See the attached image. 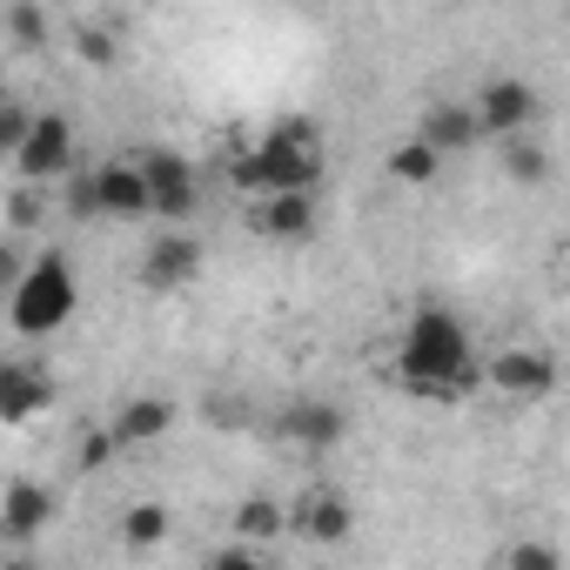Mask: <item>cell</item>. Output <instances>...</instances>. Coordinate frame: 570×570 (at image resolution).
<instances>
[{
    "mask_svg": "<svg viewBox=\"0 0 570 570\" xmlns=\"http://www.w3.org/2000/svg\"><path fill=\"white\" fill-rule=\"evenodd\" d=\"M255 155V181H262V195H316V181H323V141H316V128L309 121H282L262 148H248Z\"/></svg>",
    "mask_w": 570,
    "mask_h": 570,
    "instance_id": "cell-3",
    "label": "cell"
},
{
    "mask_svg": "<svg viewBox=\"0 0 570 570\" xmlns=\"http://www.w3.org/2000/svg\"><path fill=\"white\" fill-rule=\"evenodd\" d=\"M75 309H81V289H75V268L61 262V255H28V268H21V282L8 289V323L21 330V336H55V330H68L75 323Z\"/></svg>",
    "mask_w": 570,
    "mask_h": 570,
    "instance_id": "cell-2",
    "label": "cell"
},
{
    "mask_svg": "<svg viewBox=\"0 0 570 570\" xmlns=\"http://www.w3.org/2000/svg\"><path fill=\"white\" fill-rule=\"evenodd\" d=\"M8 35H14L21 48H41V41H48V14H41V8H8Z\"/></svg>",
    "mask_w": 570,
    "mask_h": 570,
    "instance_id": "cell-24",
    "label": "cell"
},
{
    "mask_svg": "<svg viewBox=\"0 0 570 570\" xmlns=\"http://www.w3.org/2000/svg\"><path fill=\"white\" fill-rule=\"evenodd\" d=\"M396 383L410 396H430V403H463L470 390H483V363L470 350L463 316H450L436 303L416 309L403 330V350H396Z\"/></svg>",
    "mask_w": 570,
    "mask_h": 570,
    "instance_id": "cell-1",
    "label": "cell"
},
{
    "mask_svg": "<svg viewBox=\"0 0 570 570\" xmlns=\"http://www.w3.org/2000/svg\"><path fill=\"white\" fill-rule=\"evenodd\" d=\"M55 523V490L48 483H8V497H0V537L8 543H35L41 530Z\"/></svg>",
    "mask_w": 570,
    "mask_h": 570,
    "instance_id": "cell-13",
    "label": "cell"
},
{
    "mask_svg": "<svg viewBox=\"0 0 570 570\" xmlns=\"http://www.w3.org/2000/svg\"><path fill=\"white\" fill-rule=\"evenodd\" d=\"M436 168H443V161H436L423 141H396V148H390V175H396V181H430Z\"/></svg>",
    "mask_w": 570,
    "mask_h": 570,
    "instance_id": "cell-20",
    "label": "cell"
},
{
    "mask_svg": "<svg viewBox=\"0 0 570 570\" xmlns=\"http://www.w3.org/2000/svg\"><path fill=\"white\" fill-rule=\"evenodd\" d=\"M282 530H289V517H282L268 497H248V503H235V543H268V537H282Z\"/></svg>",
    "mask_w": 570,
    "mask_h": 570,
    "instance_id": "cell-17",
    "label": "cell"
},
{
    "mask_svg": "<svg viewBox=\"0 0 570 570\" xmlns=\"http://www.w3.org/2000/svg\"><path fill=\"white\" fill-rule=\"evenodd\" d=\"M503 570H563V557H557V543H543V537H517L510 557H503Z\"/></svg>",
    "mask_w": 570,
    "mask_h": 570,
    "instance_id": "cell-21",
    "label": "cell"
},
{
    "mask_svg": "<svg viewBox=\"0 0 570 570\" xmlns=\"http://www.w3.org/2000/svg\"><path fill=\"white\" fill-rule=\"evenodd\" d=\"M21 268H28L21 242H0V289H14V282H21Z\"/></svg>",
    "mask_w": 570,
    "mask_h": 570,
    "instance_id": "cell-28",
    "label": "cell"
},
{
    "mask_svg": "<svg viewBox=\"0 0 570 570\" xmlns=\"http://www.w3.org/2000/svg\"><path fill=\"white\" fill-rule=\"evenodd\" d=\"M262 570H268V563H262Z\"/></svg>",
    "mask_w": 570,
    "mask_h": 570,
    "instance_id": "cell-30",
    "label": "cell"
},
{
    "mask_svg": "<svg viewBox=\"0 0 570 570\" xmlns=\"http://www.w3.org/2000/svg\"><path fill=\"white\" fill-rule=\"evenodd\" d=\"M483 383H490L497 396H517V403L550 396V390H557V356H543V350H503V356L483 363Z\"/></svg>",
    "mask_w": 570,
    "mask_h": 570,
    "instance_id": "cell-9",
    "label": "cell"
},
{
    "mask_svg": "<svg viewBox=\"0 0 570 570\" xmlns=\"http://www.w3.org/2000/svg\"><path fill=\"white\" fill-rule=\"evenodd\" d=\"M470 115H476V135L517 141V135L537 121V88H530V81H517V75H497V81L470 101Z\"/></svg>",
    "mask_w": 570,
    "mask_h": 570,
    "instance_id": "cell-6",
    "label": "cell"
},
{
    "mask_svg": "<svg viewBox=\"0 0 570 570\" xmlns=\"http://www.w3.org/2000/svg\"><path fill=\"white\" fill-rule=\"evenodd\" d=\"M168 430H175V403L168 396H128L115 410V423H108V443L115 450H141V443H155Z\"/></svg>",
    "mask_w": 570,
    "mask_h": 570,
    "instance_id": "cell-14",
    "label": "cell"
},
{
    "mask_svg": "<svg viewBox=\"0 0 570 570\" xmlns=\"http://www.w3.org/2000/svg\"><path fill=\"white\" fill-rule=\"evenodd\" d=\"M41 222V188H14L8 195V228L21 235V228H35Z\"/></svg>",
    "mask_w": 570,
    "mask_h": 570,
    "instance_id": "cell-25",
    "label": "cell"
},
{
    "mask_svg": "<svg viewBox=\"0 0 570 570\" xmlns=\"http://www.w3.org/2000/svg\"><path fill=\"white\" fill-rule=\"evenodd\" d=\"M8 570H35V563H8Z\"/></svg>",
    "mask_w": 570,
    "mask_h": 570,
    "instance_id": "cell-29",
    "label": "cell"
},
{
    "mask_svg": "<svg viewBox=\"0 0 570 570\" xmlns=\"http://www.w3.org/2000/svg\"><path fill=\"white\" fill-rule=\"evenodd\" d=\"M128 161H135L141 188H148V215L168 222V228H188L195 208H202V175H195V161H188L181 148H141V155H128Z\"/></svg>",
    "mask_w": 570,
    "mask_h": 570,
    "instance_id": "cell-4",
    "label": "cell"
},
{
    "mask_svg": "<svg viewBox=\"0 0 570 570\" xmlns=\"http://www.w3.org/2000/svg\"><path fill=\"white\" fill-rule=\"evenodd\" d=\"M168 537V510L161 503H128V517H121V543L128 550H155Z\"/></svg>",
    "mask_w": 570,
    "mask_h": 570,
    "instance_id": "cell-18",
    "label": "cell"
},
{
    "mask_svg": "<svg viewBox=\"0 0 570 570\" xmlns=\"http://www.w3.org/2000/svg\"><path fill=\"white\" fill-rule=\"evenodd\" d=\"M202 275V235L195 228H161L141 255V282L148 289H188Z\"/></svg>",
    "mask_w": 570,
    "mask_h": 570,
    "instance_id": "cell-8",
    "label": "cell"
},
{
    "mask_svg": "<svg viewBox=\"0 0 570 570\" xmlns=\"http://www.w3.org/2000/svg\"><path fill=\"white\" fill-rule=\"evenodd\" d=\"M282 436L303 443V450H336V443L350 436V416H343V403H330V396H303V403L282 410Z\"/></svg>",
    "mask_w": 570,
    "mask_h": 570,
    "instance_id": "cell-10",
    "label": "cell"
},
{
    "mask_svg": "<svg viewBox=\"0 0 570 570\" xmlns=\"http://www.w3.org/2000/svg\"><path fill=\"white\" fill-rule=\"evenodd\" d=\"M88 215H101V222H141L148 215V188H141L128 155L88 168Z\"/></svg>",
    "mask_w": 570,
    "mask_h": 570,
    "instance_id": "cell-7",
    "label": "cell"
},
{
    "mask_svg": "<svg viewBox=\"0 0 570 570\" xmlns=\"http://www.w3.org/2000/svg\"><path fill=\"white\" fill-rule=\"evenodd\" d=\"M55 403V383L41 363H0V423H35L48 416Z\"/></svg>",
    "mask_w": 570,
    "mask_h": 570,
    "instance_id": "cell-11",
    "label": "cell"
},
{
    "mask_svg": "<svg viewBox=\"0 0 570 570\" xmlns=\"http://www.w3.org/2000/svg\"><path fill=\"white\" fill-rule=\"evenodd\" d=\"M282 517H289V530H296V537H309V543H323V550L356 537V510H350L343 497H330V490H309L296 510H282Z\"/></svg>",
    "mask_w": 570,
    "mask_h": 570,
    "instance_id": "cell-12",
    "label": "cell"
},
{
    "mask_svg": "<svg viewBox=\"0 0 570 570\" xmlns=\"http://www.w3.org/2000/svg\"><path fill=\"white\" fill-rule=\"evenodd\" d=\"M108 456H115V443H108V430H95V436H81V450H75V463H81V470H101Z\"/></svg>",
    "mask_w": 570,
    "mask_h": 570,
    "instance_id": "cell-27",
    "label": "cell"
},
{
    "mask_svg": "<svg viewBox=\"0 0 570 570\" xmlns=\"http://www.w3.org/2000/svg\"><path fill=\"white\" fill-rule=\"evenodd\" d=\"M75 55H81L88 68H115V35H108V28H88V21H81V35H75Z\"/></svg>",
    "mask_w": 570,
    "mask_h": 570,
    "instance_id": "cell-23",
    "label": "cell"
},
{
    "mask_svg": "<svg viewBox=\"0 0 570 570\" xmlns=\"http://www.w3.org/2000/svg\"><path fill=\"white\" fill-rule=\"evenodd\" d=\"M255 228L275 235V242H309L316 235V195H262Z\"/></svg>",
    "mask_w": 570,
    "mask_h": 570,
    "instance_id": "cell-15",
    "label": "cell"
},
{
    "mask_svg": "<svg viewBox=\"0 0 570 570\" xmlns=\"http://www.w3.org/2000/svg\"><path fill=\"white\" fill-rule=\"evenodd\" d=\"M503 175L530 188V181H543V175H550V155H543L530 135H517V141H503Z\"/></svg>",
    "mask_w": 570,
    "mask_h": 570,
    "instance_id": "cell-19",
    "label": "cell"
},
{
    "mask_svg": "<svg viewBox=\"0 0 570 570\" xmlns=\"http://www.w3.org/2000/svg\"><path fill=\"white\" fill-rule=\"evenodd\" d=\"M436 161L443 155H463L470 141H476V115H470V101H436V108H423V135H416Z\"/></svg>",
    "mask_w": 570,
    "mask_h": 570,
    "instance_id": "cell-16",
    "label": "cell"
},
{
    "mask_svg": "<svg viewBox=\"0 0 570 570\" xmlns=\"http://www.w3.org/2000/svg\"><path fill=\"white\" fill-rule=\"evenodd\" d=\"M28 128H35V108H21V101H0V161H14V155H21Z\"/></svg>",
    "mask_w": 570,
    "mask_h": 570,
    "instance_id": "cell-22",
    "label": "cell"
},
{
    "mask_svg": "<svg viewBox=\"0 0 570 570\" xmlns=\"http://www.w3.org/2000/svg\"><path fill=\"white\" fill-rule=\"evenodd\" d=\"M208 570H262V557H255L248 543H222V550L208 557Z\"/></svg>",
    "mask_w": 570,
    "mask_h": 570,
    "instance_id": "cell-26",
    "label": "cell"
},
{
    "mask_svg": "<svg viewBox=\"0 0 570 570\" xmlns=\"http://www.w3.org/2000/svg\"><path fill=\"white\" fill-rule=\"evenodd\" d=\"M75 161H81V155H75V121H68V115H35V128H28V141H21V155H14L21 188L68 181Z\"/></svg>",
    "mask_w": 570,
    "mask_h": 570,
    "instance_id": "cell-5",
    "label": "cell"
}]
</instances>
